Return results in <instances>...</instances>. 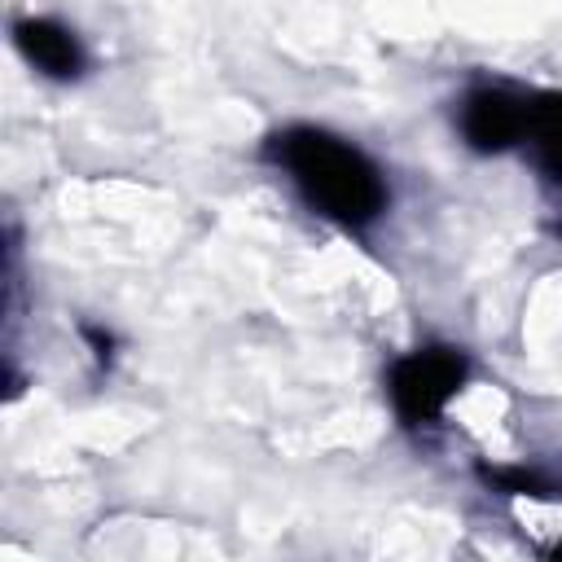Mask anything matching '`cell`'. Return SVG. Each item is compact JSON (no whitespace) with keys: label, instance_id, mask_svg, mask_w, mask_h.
I'll list each match as a JSON object with an SVG mask.
<instances>
[{"label":"cell","instance_id":"obj_1","mask_svg":"<svg viewBox=\"0 0 562 562\" xmlns=\"http://www.w3.org/2000/svg\"><path fill=\"white\" fill-rule=\"evenodd\" d=\"M268 162H277L285 171V180L299 189V198L329 224L338 228H369L382 220L391 189L382 167L347 136L312 127V123H294L268 136L263 145Z\"/></svg>","mask_w":562,"mask_h":562},{"label":"cell","instance_id":"obj_2","mask_svg":"<svg viewBox=\"0 0 562 562\" xmlns=\"http://www.w3.org/2000/svg\"><path fill=\"white\" fill-rule=\"evenodd\" d=\"M470 378V356L461 347H417L408 356H400L386 373V391H391V408L408 430L435 426L448 408V400L465 386Z\"/></svg>","mask_w":562,"mask_h":562},{"label":"cell","instance_id":"obj_3","mask_svg":"<svg viewBox=\"0 0 562 562\" xmlns=\"http://www.w3.org/2000/svg\"><path fill=\"white\" fill-rule=\"evenodd\" d=\"M531 97L536 92H518V88H505V83H479V88H470L461 97V110H457L461 140L474 154H505L514 145H527Z\"/></svg>","mask_w":562,"mask_h":562},{"label":"cell","instance_id":"obj_4","mask_svg":"<svg viewBox=\"0 0 562 562\" xmlns=\"http://www.w3.org/2000/svg\"><path fill=\"white\" fill-rule=\"evenodd\" d=\"M13 44L26 57V66H35L44 79L70 83L88 70V53L79 44V35L57 22V18H22L13 22Z\"/></svg>","mask_w":562,"mask_h":562},{"label":"cell","instance_id":"obj_5","mask_svg":"<svg viewBox=\"0 0 562 562\" xmlns=\"http://www.w3.org/2000/svg\"><path fill=\"white\" fill-rule=\"evenodd\" d=\"M527 149L536 154L540 171L562 189V92H536L531 97Z\"/></svg>","mask_w":562,"mask_h":562},{"label":"cell","instance_id":"obj_6","mask_svg":"<svg viewBox=\"0 0 562 562\" xmlns=\"http://www.w3.org/2000/svg\"><path fill=\"white\" fill-rule=\"evenodd\" d=\"M83 338H88V342H92V347H97V351H92V356H97V360H101V364H110V360H114V351H110V347H114V338H110V334H101V329H97V325H83Z\"/></svg>","mask_w":562,"mask_h":562},{"label":"cell","instance_id":"obj_7","mask_svg":"<svg viewBox=\"0 0 562 562\" xmlns=\"http://www.w3.org/2000/svg\"><path fill=\"white\" fill-rule=\"evenodd\" d=\"M553 553H558V558H562V540H558V544H553Z\"/></svg>","mask_w":562,"mask_h":562}]
</instances>
